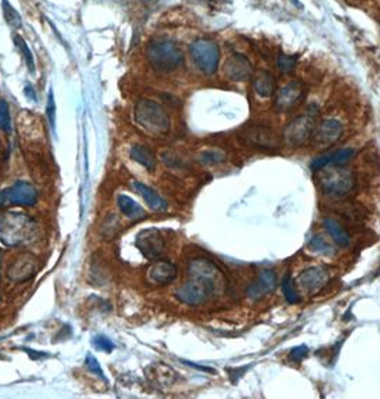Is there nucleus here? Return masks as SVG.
Instances as JSON below:
<instances>
[{"label":"nucleus","instance_id":"nucleus-1","mask_svg":"<svg viewBox=\"0 0 380 399\" xmlns=\"http://www.w3.org/2000/svg\"><path fill=\"white\" fill-rule=\"evenodd\" d=\"M35 221L22 212H5L0 215V244L8 248L22 247L33 239Z\"/></svg>","mask_w":380,"mask_h":399},{"label":"nucleus","instance_id":"nucleus-2","mask_svg":"<svg viewBox=\"0 0 380 399\" xmlns=\"http://www.w3.org/2000/svg\"><path fill=\"white\" fill-rule=\"evenodd\" d=\"M147 62L156 73L169 75L179 71L184 63L180 46L167 38L154 39L147 46Z\"/></svg>","mask_w":380,"mask_h":399},{"label":"nucleus","instance_id":"nucleus-3","mask_svg":"<svg viewBox=\"0 0 380 399\" xmlns=\"http://www.w3.org/2000/svg\"><path fill=\"white\" fill-rule=\"evenodd\" d=\"M134 120L146 132L164 136L170 132L171 120L167 110L157 102L142 99L134 106Z\"/></svg>","mask_w":380,"mask_h":399},{"label":"nucleus","instance_id":"nucleus-4","mask_svg":"<svg viewBox=\"0 0 380 399\" xmlns=\"http://www.w3.org/2000/svg\"><path fill=\"white\" fill-rule=\"evenodd\" d=\"M317 183L322 192L327 196L340 197L347 195L354 186L353 173L343 165H330L317 170Z\"/></svg>","mask_w":380,"mask_h":399},{"label":"nucleus","instance_id":"nucleus-5","mask_svg":"<svg viewBox=\"0 0 380 399\" xmlns=\"http://www.w3.org/2000/svg\"><path fill=\"white\" fill-rule=\"evenodd\" d=\"M189 56L192 59L195 68L206 76L215 75L219 69L221 49L219 45L212 39H195L189 46Z\"/></svg>","mask_w":380,"mask_h":399},{"label":"nucleus","instance_id":"nucleus-6","mask_svg":"<svg viewBox=\"0 0 380 399\" xmlns=\"http://www.w3.org/2000/svg\"><path fill=\"white\" fill-rule=\"evenodd\" d=\"M317 109L316 106L307 108L302 115L296 116L283 130V140L290 147H299L310 140V136L316 128Z\"/></svg>","mask_w":380,"mask_h":399},{"label":"nucleus","instance_id":"nucleus-7","mask_svg":"<svg viewBox=\"0 0 380 399\" xmlns=\"http://www.w3.org/2000/svg\"><path fill=\"white\" fill-rule=\"evenodd\" d=\"M187 272L190 279L199 281L209 286L212 292L225 286V278L221 269L206 258H195L189 262Z\"/></svg>","mask_w":380,"mask_h":399},{"label":"nucleus","instance_id":"nucleus-8","mask_svg":"<svg viewBox=\"0 0 380 399\" xmlns=\"http://www.w3.org/2000/svg\"><path fill=\"white\" fill-rule=\"evenodd\" d=\"M343 132H344V126L339 119L334 118L323 119L320 123L316 125L310 136V145L317 150L329 149L340 140Z\"/></svg>","mask_w":380,"mask_h":399},{"label":"nucleus","instance_id":"nucleus-9","mask_svg":"<svg viewBox=\"0 0 380 399\" xmlns=\"http://www.w3.org/2000/svg\"><path fill=\"white\" fill-rule=\"evenodd\" d=\"M305 96H306V89L300 82L296 81L289 82L276 92L275 109L280 113L290 112L305 99Z\"/></svg>","mask_w":380,"mask_h":399},{"label":"nucleus","instance_id":"nucleus-10","mask_svg":"<svg viewBox=\"0 0 380 399\" xmlns=\"http://www.w3.org/2000/svg\"><path fill=\"white\" fill-rule=\"evenodd\" d=\"M136 248L144 258L153 261L163 254L166 248V242L157 229L150 228L142 231L136 237Z\"/></svg>","mask_w":380,"mask_h":399},{"label":"nucleus","instance_id":"nucleus-11","mask_svg":"<svg viewBox=\"0 0 380 399\" xmlns=\"http://www.w3.org/2000/svg\"><path fill=\"white\" fill-rule=\"evenodd\" d=\"M212 294H213L212 289L209 286H206L205 284L195 281V279H190L189 282L181 285L176 291L174 295H176L177 301H180L184 305L199 306V305L205 304Z\"/></svg>","mask_w":380,"mask_h":399},{"label":"nucleus","instance_id":"nucleus-12","mask_svg":"<svg viewBox=\"0 0 380 399\" xmlns=\"http://www.w3.org/2000/svg\"><path fill=\"white\" fill-rule=\"evenodd\" d=\"M225 75L232 82H246L253 75V65L243 53H232L223 66Z\"/></svg>","mask_w":380,"mask_h":399},{"label":"nucleus","instance_id":"nucleus-13","mask_svg":"<svg viewBox=\"0 0 380 399\" xmlns=\"http://www.w3.org/2000/svg\"><path fill=\"white\" fill-rule=\"evenodd\" d=\"M8 197L11 205L31 208L36 205L39 193L32 183L25 180H18L16 183H14L12 187L8 189Z\"/></svg>","mask_w":380,"mask_h":399},{"label":"nucleus","instance_id":"nucleus-14","mask_svg":"<svg viewBox=\"0 0 380 399\" xmlns=\"http://www.w3.org/2000/svg\"><path fill=\"white\" fill-rule=\"evenodd\" d=\"M38 272V261L29 255H19L8 269V278L16 284L31 281Z\"/></svg>","mask_w":380,"mask_h":399},{"label":"nucleus","instance_id":"nucleus-15","mask_svg":"<svg viewBox=\"0 0 380 399\" xmlns=\"http://www.w3.org/2000/svg\"><path fill=\"white\" fill-rule=\"evenodd\" d=\"M329 281V274L320 266H312L305 269L296 279V286L307 294L320 291Z\"/></svg>","mask_w":380,"mask_h":399},{"label":"nucleus","instance_id":"nucleus-16","mask_svg":"<svg viewBox=\"0 0 380 399\" xmlns=\"http://www.w3.org/2000/svg\"><path fill=\"white\" fill-rule=\"evenodd\" d=\"M278 285V279H276V272L273 269H263L256 281H253L248 289H246V295L248 298H250L252 301H258L262 299L265 295L270 294L275 291Z\"/></svg>","mask_w":380,"mask_h":399},{"label":"nucleus","instance_id":"nucleus-17","mask_svg":"<svg viewBox=\"0 0 380 399\" xmlns=\"http://www.w3.org/2000/svg\"><path fill=\"white\" fill-rule=\"evenodd\" d=\"M147 281L157 286H164L177 278V268L167 261H156L153 262L146 272Z\"/></svg>","mask_w":380,"mask_h":399},{"label":"nucleus","instance_id":"nucleus-18","mask_svg":"<svg viewBox=\"0 0 380 399\" xmlns=\"http://www.w3.org/2000/svg\"><path fill=\"white\" fill-rule=\"evenodd\" d=\"M243 140L256 147L273 149L278 146V139L275 133L262 126H252L243 132Z\"/></svg>","mask_w":380,"mask_h":399},{"label":"nucleus","instance_id":"nucleus-19","mask_svg":"<svg viewBox=\"0 0 380 399\" xmlns=\"http://www.w3.org/2000/svg\"><path fill=\"white\" fill-rule=\"evenodd\" d=\"M132 187L136 190V193H139L143 197V201L147 204V207L152 211H156V212L167 211V208H169L167 202L153 187H150L142 182H137V180L132 182Z\"/></svg>","mask_w":380,"mask_h":399},{"label":"nucleus","instance_id":"nucleus-20","mask_svg":"<svg viewBox=\"0 0 380 399\" xmlns=\"http://www.w3.org/2000/svg\"><path fill=\"white\" fill-rule=\"evenodd\" d=\"M253 90L259 98H270L276 93V81L269 72H259L253 81Z\"/></svg>","mask_w":380,"mask_h":399},{"label":"nucleus","instance_id":"nucleus-21","mask_svg":"<svg viewBox=\"0 0 380 399\" xmlns=\"http://www.w3.org/2000/svg\"><path fill=\"white\" fill-rule=\"evenodd\" d=\"M130 157L140 166H143L146 170L153 172L157 166V159L153 150L144 145H134L130 149Z\"/></svg>","mask_w":380,"mask_h":399},{"label":"nucleus","instance_id":"nucleus-22","mask_svg":"<svg viewBox=\"0 0 380 399\" xmlns=\"http://www.w3.org/2000/svg\"><path fill=\"white\" fill-rule=\"evenodd\" d=\"M117 207L120 212L130 221H139L146 217V211L127 195L117 196Z\"/></svg>","mask_w":380,"mask_h":399},{"label":"nucleus","instance_id":"nucleus-23","mask_svg":"<svg viewBox=\"0 0 380 399\" xmlns=\"http://www.w3.org/2000/svg\"><path fill=\"white\" fill-rule=\"evenodd\" d=\"M323 227L324 229L327 231V234L330 235V238L334 241V244H337L339 247H343V248H347L350 247V235L346 232V229L334 219L332 218H326L323 219Z\"/></svg>","mask_w":380,"mask_h":399},{"label":"nucleus","instance_id":"nucleus-24","mask_svg":"<svg viewBox=\"0 0 380 399\" xmlns=\"http://www.w3.org/2000/svg\"><path fill=\"white\" fill-rule=\"evenodd\" d=\"M309 249L313 251L315 254H319V255H323V256H329V258L336 254L334 248L322 235L312 237V239L309 242Z\"/></svg>","mask_w":380,"mask_h":399},{"label":"nucleus","instance_id":"nucleus-25","mask_svg":"<svg viewBox=\"0 0 380 399\" xmlns=\"http://www.w3.org/2000/svg\"><path fill=\"white\" fill-rule=\"evenodd\" d=\"M2 9H4V16L11 28L21 29L23 26L22 16L19 15V12H16V9L8 2V0H2Z\"/></svg>","mask_w":380,"mask_h":399},{"label":"nucleus","instance_id":"nucleus-26","mask_svg":"<svg viewBox=\"0 0 380 399\" xmlns=\"http://www.w3.org/2000/svg\"><path fill=\"white\" fill-rule=\"evenodd\" d=\"M14 42H15V45L18 46V49H19L21 55L25 58V62H26V65H28L29 72H31V73H35V71H36V69H35L33 55H32V52H31V49H29L28 43L25 42V39H23L22 36H19V35H15V36H14Z\"/></svg>","mask_w":380,"mask_h":399},{"label":"nucleus","instance_id":"nucleus-27","mask_svg":"<svg viewBox=\"0 0 380 399\" xmlns=\"http://www.w3.org/2000/svg\"><path fill=\"white\" fill-rule=\"evenodd\" d=\"M282 291H283V295L286 298V301L289 304H297L300 302V296L296 291V286L293 284V279L290 276V274H286L283 281H282Z\"/></svg>","mask_w":380,"mask_h":399},{"label":"nucleus","instance_id":"nucleus-28","mask_svg":"<svg viewBox=\"0 0 380 399\" xmlns=\"http://www.w3.org/2000/svg\"><path fill=\"white\" fill-rule=\"evenodd\" d=\"M0 130L5 133H12V118H11V109L5 99H0Z\"/></svg>","mask_w":380,"mask_h":399},{"label":"nucleus","instance_id":"nucleus-29","mask_svg":"<svg viewBox=\"0 0 380 399\" xmlns=\"http://www.w3.org/2000/svg\"><path fill=\"white\" fill-rule=\"evenodd\" d=\"M225 153L222 150H218V149H209V150H204L201 155H199V160L201 163L204 165H209V166H213V165H219L225 160Z\"/></svg>","mask_w":380,"mask_h":399},{"label":"nucleus","instance_id":"nucleus-30","mask_svg":"<svg viewBox=\"0 0 380 399\" xmlns=\"http://www.w3.org/2000/svg\"><path fill=\"white\" fill-rule=\"evenodd\" d=\"M86 366H88V369H89L92 373H95V375L99 376L100 379L106 380V376H105V373H103V370H102V366H100V363H99V361H97L92 353H88V356H86Z\"/></svg>","mask_w":380,"mask_h":399},{"label":"nucleus","instance_id":"nucleus-31","mask_svg":"<svg viewBox=\"0 0 380 399\" xmlns=\"http://www.w3.org/2000/svg\"><path fill=\"white\" fill-rule=\"evenodd\" d=\"M296 66V59L292 56H286V55H280L278 59V68L282 73H289L295 69Z\"/></svg>","mask_w":380,"mask_h":399},{"label":"nucleus","instance_id":"nucleus-32","mask_svg":"<svg viewBox=\"0 0 380 399\" xmlns=\"http://www.w3.org/2000/svg\"><path fill=\"white\" fill-rule=\"evenodd\" d=\"M93 345H95L99 351H102V352H112V351L115 349L113 342H112L109 338L103 336V335L95 336V338H93Z\"/></svg>","mask_w":380,"mask_h":399},{"label":"nucleus","instance_id":"nucleus-33","mask_svg":"<svg viewBox=\"0 0 380 399\" xmlns=\"http://www.w3.org/2000/svg\"><path fill=\"white\" fill-rule=\"evenodd\" d=\"M46 115L48 119L52 125V128H55V122H56V103H55V98H53V92H49V98H48V106H46Z\"/></svg>","mask_w":380,"mask_h":399},{"label":"nucleus","instance_id":"nucleus-34","mask_svg":"<svg viewBox=\"0 0 380 399\" xmlns=\"http://www.w3.org/2000/svg\"><path fill=\"white\" fill-rule=\"evenodd\" d=\"M306 353H307V348H306V346H299V348H295V349L292 351L290 356H292V359H295V361H300V359H303V358L306 356Z\"/></svg>","mask_w":380,"mask_h":399},{"label":"nucleus","instance_id":"nucleus-35","mask_svg":"<svg viewBox=\"0 0 380 399\" xmlns=\"http://www.w3.org/2000/svg\"><path fill=\"white\" fill-rule=\"evenodd\" d=\"M9 204V197H8V189L0 190V209L5 208V205Z\"/></svg>","mask_w":380,"mask_h":399},{"label":"nucleus","instance_id":"nucleus-36","mask_svg":"<svg viewBox=\"0 0 380 399\" xmlns=\"http://www.w3.org/2000/svg\"><path fill=\"white\" fill-rule=\"evenodd\" d=\"M25 95L31 99V100H35L36 102V93H35V89L32 86H26L25 88Z\"/></svg>","mask_w":380,"mask_h":399},{"label":"nucleus","instance_id":"nucleus-37","mask_svg":"<svg viewBox=\"0 0 380 399\" xmlns=\"http://www.w3.org/2000/svg\"><path fill=\"white\" fill-rule=\"evenodd\" d=\"M0 265H2V252H0Z\"/></svg>","mask_w":380,"mask_h":399}]
</instances>
